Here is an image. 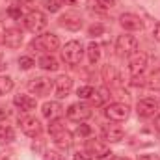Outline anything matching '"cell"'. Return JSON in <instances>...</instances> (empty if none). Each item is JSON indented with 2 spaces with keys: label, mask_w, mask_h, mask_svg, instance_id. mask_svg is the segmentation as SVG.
I'll list each match as a JSON object with an SVG mask.
<instances>
[{
  "label": "cell",
  "mask_w": 160,
  "mask_h": 160,
  "mask_svg": "<svg viewBox=\"0 0 160 160\" xmlns=\"http://www.w3.org/2000/svg\"><path fill=\"white\" fill-rule=\"evenodd\" d=\"M48 132H50V136H52V140L58 147H69L71 145V132L63 127V123L60 119L50 121Z\"/></svg>",
  "instance_id": "cell-1"
},
{
  "label": "cell",
  "mask_w": 160,
  "mask_h": 160,
  "mask_svg": "<svg viewBox=\"0 0 160 160\" xmlns=\"http://www.w3.org/2000/svg\"><path fill=\"white\" fill-rule=\"evenodd\" d=\"M84 52H86V50H84V47H82L80 41H69V43H65V47H63V50H62V58H63L65 63L77 65V63H80Z\"/></svg>",
  "instance_id": "cell-2"
},
{
  "label": "cell",
  "mask_w": 160,
  "mask_h": 160,
  "mask_svg": "<svg viewBox=\"0 0 160 160\" xmlns=\"http://www.w3.org/2000/svg\"><path fill=\"white\" fill-rule=\"evenodd\" d=\"M116 50H118V54L119 56H132V54H136L138 52V39L134 38V36H128V34H123L118 38L116 41Z\"/></svg>",
  "instance_id": "cell-3"
},
{
  "label": "cell",
  "mask_w": 160,
  "mask_h": 160,
  "mask_svg": "<svg viewBox=\"0 0 160 160\" xmlns=\"http://www.w3.org/2000/svg\"><path fill=\"white\" fill-rule=\"evenodd\" d=\"M24 26H26V30H30L32 34H39L45 30V26H47V17L41 13V11H30V13H26L24 15Z\"/></svg>",
  "instance_id": "cell-4"
},
{
  "label": "cell",
  "mask_w": 160,
  "mask_h": 160,
  "mask_svg": "<svg viewBox=\"0 0 160 160\" xmlns=\"http://www.w3.org/2000/svg\"><path fill=\"white\" fill-rule=\"evenodd\" d=\"M128 114H130V108L127 104H123V102H112V104H108L104 108V116L110 121H114V123L125 121L128 118Z\"/></svg>",
  "instance_id": "cell-5"
},
{
  "label": "cell",
  "mask_w": 160,
  "mask_h": 160,
  "mask_svg": "<svg viewBox=\"0 0 160 160\" xmlns=\"http://www.w3.org/2000/svg\"><path fill=\"white\" fill-rule=\"evenodd\" d=\"M32 47L38 48V50L52 52V50H58V47H60V39H58L56 34H43V36H38L36 39L32 41Z\"/></svg>",
  "instance_id": "cell-6"
},
{
  "label": "cell",
  "mask_w": 160,
  "mask_h": 160,
  "mask_svg": "<svg viewBox=\"0 0 160 160\" xmlns=\"http://www.w3.org/2000/svg\"><path fill=\"white\" fill-rule=\"evenodd\" d=\"M28 89L36 95H47L50 93V89H54V82L47 77H36L28 82Z\"/></svg>",
  "instance_id": "cell-7"
},
{
  "label": "cell",
  "mask_w": 160,
  "mask_h": 160,
  "mask_svg": "<svg viewBox=\"0 0 160 160\" xmlns=\"http://www.w3.org/2000/svg\"><path fill=\"white\" fill-rule=\"evenodd\" d=\"M147 67V54L145 52H136L128 58V71L132 77H140Z\"/></svg>",
  "instance_id": "cell-8"
},
{
  "label": "cell",
  "mask_w": 160,
  "mask_h": 160,
  "mask_svg": "<svg viewBox=\"0 0 160 160\" xmlns=\"http://www.w3.org/2000/svg\"><path fill=\"white\" fill-rule=\"evenodd\" d=\"M19 125H21V130L26 134V136H39L43 127H41V121L38 118H32V116H26V118H21L19 119Z\"/></svg>",
  "instance_id": "cell-9"
},
{
  "label": "cell",
  "mask_w": 160,
  "mask_h": 160,
  "mask_svg": "<svg viewBox=\"0 0 160 160\" xmlns=\"http://www.w3.org/2000/svg\"><path fill=\"white\" fill-rule=\"evenodd\" d=\"M67 118L71 121H86L88 118H91V108L84 102H75L67 108Z\"/></svg>",
  "instance_id": "cell-10"
},
{
  "label": "cell",
  "mask_w": 160,
  "mask_h": 160,
  "mask_svg": "<svg viewBox=\"0 0 160 160\" xmlns=\"http://www.w3.org/2000/svg\"><path fill=\"white\" fill-rule=\"evenodd\" d=\"M119 24L125 30H128V32H140V30H143V21L138 15H134V13H123L119 17Z\"/></svg>",
  "instance_id": "cell-11"
},
{
  "label": "cell",
  "mask_w": 160,
  "mask_h": 160,
  "mask_svg": "<svg viewBox=\"0 0 160 160\" xmlns=\"http://www.w3.org/2000/svg\"><path fill=\"white\" fill-rule=\"evenodd\" d=\"M73 89V78L67 77V75H60L58 78L54 80V91H56V97L58 99H63L71 93Z\"/></svg>",
  "instance_id": "cell-12"
},
{
  "label": "cell",
  "mask_w": 160,
  "mask_h": 160,
  "mask_svg": "<svg viewBox=\"0 0 160 160\" xmlns=\"http://www.w3.org/2000/svg\"><path fill=\"white\" fill-rule=\"evenodd\" d=\"M136 112L140 118H153L158 112V102L155 99H142L136 104Z\"/></svg>",
  "instance_id": "cell-13"
},
{
  "label": "cell",
  "mask_w": 160,
  "mask_h": 160,
  "mask_svg": "<svg viewBox=\"0 0 160 160\" xmlns=\"http://www.w3.org/2000/svg\"><path fill=\"white\" fill-rule=\"evenodd\" d=\"M41 114H43V118H47L48 121H54V119H60V118H62L63 108H62V104L56 102V101H47V102L41 106Z\"/></svg>",
  "instance_id": "cell-14"
},
{
  "label": "cell",
  "mask_w": 160,
  "mask_h": 160,
  "mask_svg": "<svg viewBox=\"0 0 160 160\" xmlns=\"http://www.w3.org/2000/svg\"><path fill=\"white\" fill-rule=\"evenodd\" d=\"M123 136H125V132H123V128H121L119 125H104L102 127V138L106 142H110V143L121 142Z\"/></svg>",
  "instance_id": "cell-15"
},
{
  "label": "cell",
  "mask_w": 160,
  "mask_h": 160,
  "mask_svg": "<svg viewBox=\"0 0 160 160\" xmlns=\"http://www.w3.org/2000/svg\"><path fill=\"white\" fill-rule=\"evenodd\" d=\"M58 22H60L62 28L73 30V32L80 30V26H82V19H80L78 15H75V13H65V15H62V17L58 19Z\"/></svg>",
  "instance_id": "cell-16"
},
{
  "label": "cell",
  "mask_w": 160,
  "mask_h": 160,
  "mask_svg": "<svg viewBox=\"0 0 160 160\" xmlns=\"http://www.w3.org/2000/svg\"><path fill=\"white\" fill-rule=\"evenodd\" d=\"M4 43H6V47H9V48L21 47V43H22V32H21L19 28H8V30H6V36H4Z\"/></svg>",
  "instance_id": "cell-17"
},
{
  "label": "cell",
  "mask_w": 160,
  "mask_h": 160,
  "mask_svg": "<svg viewBox=\"0 0 160 160\" xmlns=\"http://www.w3.org/2000/svg\"><path fill=\"white\" fill-rule=\"evenodd\" d=\"M88 149H89V155H91V157H95V158H99V160H102L104 157L110 155L108 147H106L104 143L97 142V140H88Z\"/></svg>",
  "instance_id": "cell-18"
},
{
  "label": "cell",
  "mask_w": 160,
  "mask_h": 160,
  "mask_svg": "<svg viewBox=\"0 0 160 160\" xmlns=\"http://www.w3.org/2000/svg\"><path fill=\"white\" fill-rule=\"evenodd\" d=\"M13 104L22 112H30V110L36 108V99H32L30 95H15Z\"/></svg>",
  "instance_id": "cell-19"
},
{
  "label": "cell",
  "mask_w": 160,
  "mask_h": 160,
  "mask_svg": "<svg viewBox=\"0 0 160 160\" xmlns=\"http://www.w3.org/2000/svg\"><path fill=\"white\" fill-rule=\"evenodd\" d=\"M39 67L41 69H45V71H58V60L54 58V56H50V54H45V56H41L39 58Z\"/></svg>",
  "instance_id": "cell-20"
},
{
  "label": "cell",
  "mask_w": 160,
  "mask_h": 160,
  "mask_svg": "<svg viewBox=\"0 0 160 160\" xmlns=\"http://www.w3.org/2000/svg\"><path fill=\"white\" fill-rule=\"evenodd\" d=\"M86 54H88L89 63H97V62L101 60V45L95 43V41H91V43L88 45V48H86Z\"/></svg>",
  "instance_id": "cell-21"
},
{
  "label": "cell",
  "mask_w": 160,
  "mask_h": 160,
  "mask_svg": "<svg viewBox=\"0 0 160 160\" xmlns=\"http://www.w3.org/2000/svg\"><path fill=\"white\" fill-rule=\"evenodd\" d=\"M93 102H95V106H102L108 99H110V93H108V89L106 88H101V89H95V93H93Z\"/></svg>",
  "instance_id": "cell-22"
},
{
  "label": "cell",
  "mask_w": 160,
  "mask_h": 160,
  "mask_svg": "<svg viewBox=\"0 0 160 160\" xmlns=\"http://www.w3.org/2000/svg\"><path fill=\"white\" fill-rule=\"evenodd\" d=\"M15 140V132L11 127L0 125V143H11Z\"/></svg>",
  "instance_id": "cell-23"
},
{
  "label": "cell",
  "mask_w": 160,
  "mask_h": 160,
  "mask_svg": "<svg viewBox=\"0 0 160 160\" xmlns=\"http://www.w3.org/2000/svg\"><path fill=\"white\" fill-rule=\"evenodd\" d=\"M147 88L153 89V91H160V71H155L149 78H147Z\"/></svg>",
  "instance_id": "cell-24"
},
{
  "label": "cell",
  "mask_w": 160,
  "mask_h": 160,
  "mask_svg": "<svg viewBox=\"0 0 160 160\" xmlns=\"http://www.w3.org/2000/svg\"><path fill=\"white\" fill-rule=\"evenodd\" d=\"M13 89V80L9 77H0V95H6Z\"/></svg>",
  "instance_id": "cell-25"
},
{
  "label": "cell",
  "mask_w": 160,
  "mask_h": 160,
  "mask_svg": "<svg viewBox=\"0 0 160 160\" xmlns=\"http://www.w3.org/2000/svg\"><path fill=\"white\" fill-rule=\"evenodd\" d=\"M93 93H95V88H91V86H82L77 91V95H78L80 99H91Z\"/></svg>",
  "instance_id": "cell-26"
},
{
  "label": "cell",
  "mask_w": 160,
  "mask_h": 160,
  "mask_svg": "<svg viewBox=\"0 0 160 160\" xmlns=\"http://www.w3.org/2000/svg\"><path fill=\"white\" fill-rule=\"evenodd\" d=\"M36 63H34V60L30 58V56H21L19 58V67L21 69H24V71H28V69H32Z\"/></svg>",
  "instance_id": "cell-27"
},
{
  "label": "cell",
  "mask_w": 160,
  "mask_h": 160,
  "mask_svg": "<svg viewBox=\"0 0 160 160\" xmlns=\"http://www.w3.org/2000/svg\"><path fill=\"white\" fill-rule=\"evenodd\" d=\"M43 8L50 13H56L60 9V2L58 0H43Z\"/></svg>",
  "instance_id": "cell-28"
},
{
  "label": "cell",
  "mask_w": 160,
  "mask_h": 160,
  "mask_svg": "<svg viewBox=\"0 0 160 160\" xmlns=\"http://www.w3.org/2000/svg\"><path fill=\"white\" fill-rule=\"evenodd\" d=\"M77 134L82 136V138H86V136H89V134H91V128H89L88 125H80L78 128H77Z\"/></svg>",
  "instance_id": "cell-29"
},
{
  "label": "cell",
  "mask_w": 160,
  "mask_h": 160,
  "mask_svg": "<svg viewBox=\"0 0 160 160\" xmlns=\"http://www.w3.org/2000/svg\"><path fill=\"white\" fill-rule=\"evenodd\" d=\"M102 75H104V80H106V82H110V80H114V69H112L110 65H106V67L102 69Z\"/></svg>",
  "instance_id": "cell-30"
},
{
  "label": "cell",
  "mask_w": 160,
  "mask_h": 160,
  "mask_svg": "<svg viewBox=\"0 0 160 160\" xmlns=\"http://www.w3.org/2000/svg\"><path fill=\"white\" fill-rule=\"evenodd\" d=\"M8 13H9L13 19H21V6H13V8H9Z\"/></svg>",
  "instance_id": "cell-31"
},
{
  "label": "cell",
  "mask_w": 160,
  "mask_h": 160,
  "mask_svg": "<svg viewBox=\"0 0 160 160\" xmlns=\"http://www.w3.org/2000/svg\"><path fill=\"white\" fill-rule=\"evenodd\" d=\"M93 157L89 155V153H86V151H77L75 153V160H91Z\"/></svg>",
  "instance_id": "cell-32"
},
{
  "label": "cell",
  "mask_w": 160,
  "mask_h": 160,
  "mask_svg": "<svg viewBox=\"0 0 160 160\" xmlns=\"http://www.w3.org/2000/svg\"><path fill=\"white\" fill-rule=\"evenodd\" d=\"M45 160H62V157L58 153H54V151H47L45 153Z\"/></svg>",
  "instance_id": "cell-33"
},
{
  "label": "cell",
  "mask_w": 160,
  "mask_h": 160,
  "mask_svg": "<svg viewBox=\"0 0 160 160\" xmlns=\"http://www.w3.org/2000/svg\"><path fill=\"white\" fill-rule=\"evenodd\" d=\"M99 6H102V8H114L116 0H99Z\"/></svg>",
  "instance_id": "cell-34"
},
{
  "label": "cell",
  "mask_w": 160,
  "mask_h": 160,
  "mask_svg": "<svg viewBox=\"0 0 160 160\" xmlns=\"http://www.w3.org/2000/svg\"><path fill=\"white\" fill-rule=\"evenodd\" d=\"M132 84L134 86H145V80L142 78V75L140 77H132Z\"/></svg>",
  "instance_id": "cell-35"
},
{
  "label": "cell",
  "mask_w": 160,
  "mask_h": 160,
  "mask_svg": "<svg viewBox=\"0 0 160 160\" xmlns=\"http://www.w3.org/2000/svg\"><path fill=\"white\" fill-rule=\"evenodd\" d=\"M102 32V26H91L89 28V36H95V34H101Z\"/></svg>",
  "instance_id": "cell-36"
},
{
  "label": "cell",
  "mask_w": 160,
  "mask_h": 160,
  "mask_svg": "<svg viewBox=\"0 0 160 160\" xmlns=\"http://www.w3.org/2000/svg\"><path fill=\"white\" fill-rule=\"evenodd\" d=\"M6 30H8V28H6V26L2 24V21H0V43H4V36H6Z\"/></svg>",
  "instance_id": "cell-37"
},
{
  "label": "cell",
  "mask_w": 160,
  "mask_h": 160,
  "mask_svg": "<svg viewBox=\"0 0 160 160\" xmlns=\"http://www.w3.org/2000/svg\"><path fill=\"white\" fill-rule=\"evenodd\" d=\"M153 36H155V39L160 43V22L157 24V26H155V32H153Z\"/></svg>",
  "instance_id": "cell-38"
},
{
  "label": "cell",
  "mask_w": 160,
  "mask_h": 160,
  "mask_svg": "<svg viewBox=\"0 0 160 160\" xmlns=\"http://www.w3.org/2000/svg\"><path fill=\"white\" fill-rule=\"evenodd\" d=\"M138 160H160L158 157H155V155H142Z\"/></svg>",
  "instance_id": "cell-39"
},
{
  "label": "cell",
  "mask_w": 160,
  "mask_h": 160,
  "mask_svg": "<svg viewBox=\"0 0 160 160\" xmlns=\"http://www.w3.org/2000/svg\"><path fill=\"white\" fill-rule=\"evenodd\" d=\"M8 108H0V119H4V118H8Z\"/></svg>",
  "instance_id": "cell-40"
},
{
  "label": "cell",
  "mask_w": 160,
  "mask_h": 160,
  "mask_svg": "<svg viewBox=\"0 0 160 160\" xmlns=\"http://www.w3.org/2000/svg\"><path fill=\"white\" fill-rule=\"evenodd\" d=\"M62 2H63L65 6H73V4H77L78 0H62Z\"/></svg>",
  "instance_id": "cell-41"
},
{
  "label": "cell",
  "mask_w": 160,
  "mask_h": 160,
  "mask_svg": "<svg viewBox=\"0 0 160 160\" xmlns=\"http://www.w3.org/2000/svg\"><path fill=\"white\" fill-rule=\"evenodd\" d=\"M2 69H6V62H4V58H2V54H0V71Z\"/></svg>",
  "instance_id": "cell-42"
},
{
  "label": "cell",
  "mask_w": 160,
  "mask_h": 160,
  "mask_svg": "<svg viewBox=\"0 0 160 160\" xmlns=\"http://www.w3.org/2000/svg\"><path fill=\"white\" fill-rule=\"evenodd\" d=\"M155 127H157V128L160 130V114L157 116V119H155Z\"/></svg>",
  "instance_id": "cell-43"
},
{
  "label": "cell",
  "mask_w": 160,
  "mask_h": 160,
  "mask_svg": "<svg viewBox=\"0 0 160 160\" xmlns=\"http://www.w3.org/2000/svg\"><path fill=\"white\" fill-rule=\"evenodd\" d=\"M19 2H32V0H19Z\"/></svg>",
  "instance_id": "cell-44"
},
{
  "label": "cell",
  "mask_w": 160,
  "mask_h": 160,
  "mask_svg": "<svg viewBox=\"0 0 160 160\" xmlns=\"http://www.w3.org/2000/svg\"><path fill=\"white\" fill-rule=\"evenodd\" d=\"M116 160H128V158H116Z\"/></svg>",
  "instance_id": "cell-45"
}]
</instances>
